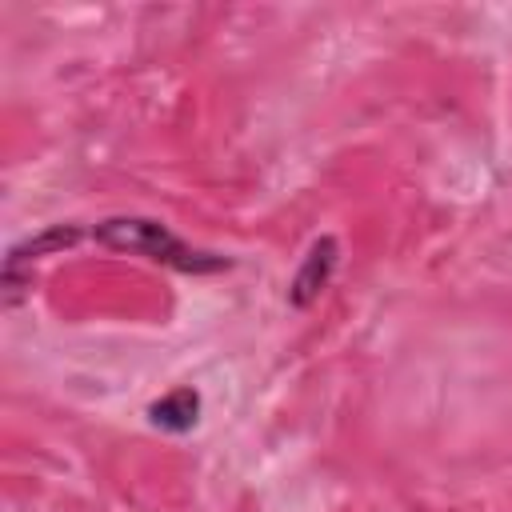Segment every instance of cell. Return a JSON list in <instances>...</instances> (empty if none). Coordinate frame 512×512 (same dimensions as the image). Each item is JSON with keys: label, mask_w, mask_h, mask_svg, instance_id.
<instances>
[{"label": "cell", "mask_w": 512, "mask_h": 512, "mask_svg": "<svg viewBox=\"0 0 512 512\" xmlns=\"http://www.w3.org/2000/svg\"><path fill=\"white\" fill-rule=\"evenodd\" d=\"M92 240L112 248V252H132V256H144L152 264H164V268H176V272H192V276L228 268V256L180 240L168 224H160L152 216H108V220H100L92 228Z\"/></svg>", "instance_id": "1"}, {"label": "cell", "mask_w": 512, "mask_h": 512, "mask_svg": "<svg viewBox=\"0 0 512 512\" xmlns=\"http://www.w3.org/2000/svg\"><path fill=\"white\" fill-rule=\"evenodd\" d=\"M336 264H340V244H336V236H320V240L308 248L300 272H296L292 284H288V304H292V308H308V304L328 288Z\"/></svg>", "instance_id": "2"}, {"label": "cell", "mask_w": 512, "mask_h": 512, "mask_svg": "<svg viewBox=\"0 0 512 512\" xmlns=\"http://www.w3.org/2000/svg\"><path fill=\"white\" fill-rule=\"evenodd\" d=\"M148 420L164 432H188L200 420V392L196 388H172L148 408Z\"/></svg>", "instance_id": "3"}]
</instances>
